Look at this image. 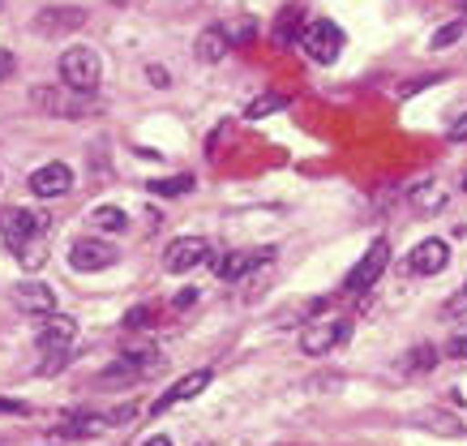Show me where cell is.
Segmentation results:
<instances>
[{
  "label": "cell",
  "mask_w": 467,
  "mask_h": 446,
  "mask_svg": "<svg viewBox=\"0 0 467 446\" xmlns=\"http://www.w3.org/2000/svg\"><path fill=\"white\" fill-rule=\"evenodd\" d=\"M103 78V60L95 47H65V57H60V82L73 90H86V95H95V87H99Z\"/></svg>",
  "instance_id": "cell-1"
},
{
  "label": "cell",
  "mask_w": 467,
  "mask_h": 446,
  "mask_svg": "<svg viewBox=\"0 0 467 446\" xmlns=\"http://www.w3.org/2000/svg\"><path fill=\"white\" fill-rule=\"evenodd\" d=\"M0 236L17 254L35 236H52V215H39V211H26V206H5L0 211Z\"/></svg>",
  "instance_id": "cell-2"
},
{
  "label": "cell",
  "mask_w": 467,
  "mask_h": 446,
  "mask_svg": "<svg viewBox=\"0 0 467 446\" xmlns=\"http://www.w3.org/2000/svg\"><path fill=\"white\" fill-rule=\"evenodd\" d=\"M300 47H305V57L313 65H335L343 52V30L330 17H317V22H309V26L300 30Z\"/></svg>",
  "instance_id": "cell-3"
},
{
  "label": "cell",
  "mask_w": 467,
  "mask_h": 446,
  "mask_svg": "<svg viewBox=\"0 0 467 446\" xmlns=\"http://www.w3.org/2000/svg\"><path fill=\"white\" fill-rule=\"evenodd\" d=\"M116 245H108V241H99V236H78L69 245V266L73 271H82V275H90V271H108V266H116Z\"/></svg>",
  "instance_id": "cell-4"
},
{
  "label": "cell",
  "mask_w": 467,
  "mask_h": 446,
  "mask_svg": "<svg viewBox=\"0 0 467 446\" xmlns=\"http://www.w3.org/2000/svg\"><path fill=\"white\" fill-rule=\"evenodd\" d=\"M348 335H352V327H348L343 317H335V322H309L305 335H300V352H305V357H330Z\"/></svg>",
  "instance_id": "cell-5"
},
{
  "label": "cell",
  "mask_w": 467,
  "mask_h": 446,
  "mask_svg": "<svg viewBox=\"0 0 467 446\" xmlns=\"http://www.w3.org/2000/svg\"><path fill=\"white\" fill-rule=\"evenodd\" d=\"M30 99L39 103V108H47L52 116H65V120H73V116H82V112H90L95 103H90V95L86 90H73V87H35V95Z\"/></svg>",
  "instance_id": "cell-6"
},
{
  "label": "cell",
  "mask_w": 467,
  "mask_h": 446,
  "mask_svg": "<svg viewBox=\"0 0 467 446\" xmlns=\"http://www.w3.org/2000/svg\"><path fill=\"white\" fill-rule=\"evenodd\" d=\"M386 262H390V241H373V245L365 249V258L356 262V271L348 275V292L352 296H360V292H368L378 279H382Z\"/></svg>",
  "instance_id": "cell-7"
},
{
  "label": "cell",
  "mask_w": 467,
  "mask_h": 446,
  "mask_svg": "<svg viewBox=\"0 0 467 446\" xmlns=\"http://www.w3.org/2000/svg\"><path fill=\"white\" fill-rule=\"evenodd\" d=\"M202 262H211V245L202 236H176L168 245V254H163V271L184 275V271H193V266H202Z\"/></svg>",
  "instance_id": "cell-8"
},
{
  "label": "cell",
  "mask_w": 467,
  "mask_h": 446,
  "mask_svg": "<svg viewBox=\"0 0 467 446\" xmlns=\"http://www.w3.org/2000/svg\"><path fill=\"white\" fill-rule=\"evenodd\" d=\"M163 365L168 360L159 357V352H129V357H120L103 374V382H142V378H155V374H163Z\"/></svg>",
  "instance_id": "cell-9"
},
{
  "label": "cell",
  "mask_w": 467,
  "mask_h": 446,
  "mask_svg": "<svg viewBox=\"0 0 467 446\" xmlns=\"http://www.w3.org/2000/svg\"><path fill=\"white\" fill-rule=\"evenodd\" d=\"M211 387V369H193V374H184L181 382L171 390H163L155 403H150V417H163V412H171V408H181V403H189V399H198L202 390Z\"/></svg>",
  "instance_id": "cell-10"
},
{
  "label": "cell",
  "mask_w": 467,
  "mask_h": 446,
  "mask_svg": "<svg viewBox=\"0 0 467 446\" xmlns=\"http://www.w3.org/2000/svg\"><path fill=\"white\" fill-rule=\"evenodd\" d=\"M73 339H78V322H73L69 314H43L39 331H35V344L43 347V352H52V347H69Z\"/></svg>",
  "instance_id": "cell-11"
},
{
  "label": "cell",
  "mask_w": 467,
  "mask_h": 446,
  "mask_svg": "<svg viewBox=\"0 0 467 446\" xmlns=\"http://www.w3.org/2000/svg\"><path fill=\"white\" fill-rule=\"evenodd\" d=\"M270 258V249H232V254H214L211 258V266H214V275L219 279H241V275H249L257 266V262H266Z\"/></svg>",
  "instance_id": "cell-12"
},
{
  "label": "cell",
  "mask_w": 467,
  "mask_h": 446,
  "mask_svg": "<svg viewBox=\"0 0 467 446\" xmlns=\"http://www.w3.org/2000/svg\"><path fill=\"white\" fill-rule=\"evenodd\" d=\"M69 189H73V172L65 163H43V168L30 172V193H39V198H60Z\"/></svg>",
  "instance_id": "cell-13"
},
{
  "label": "cell",
  "mask_w": 467,
  "mask_h": 446,
  "mask_svg": "<svg viewBox=\"0 0 467 446\" xmlns=\"http://www.w3.org/2000/svg\"><path fill=\"white\" fill-rule=\"evenodd\" d=\"M446 266H451V249L438 236H429V241H420V245L411 249V271L416 275H441Z\"/></svg>",
  "instance_id": "cell-14"
},
{
  "label": "cell",
  "mask_w": 467,
  "mask_h": 446,
  "mask_svg": "<svg viewBox=\"0 0 467 446\" xmlns=\"http://www.w3.org/2000/svg\"><path fill=\"white\" fill-rule=\"evenodd\" d=\"M14 305L22 314H52L57 309V292L47 288V284H17L14 288Z\"/></svg>",
  "instance_id": "cell-15"
},
{
  "label": "cell",
  "mask_w": 467,
  "mask_h": 446,
  "mask_svg": "<svg viewBox=\"0 0 467 446\" xmlns=\"http://www.w3.org/2000/svg\"><path fill=\"white\" fill-rule=\"evenodd\" d=\"M227 52H232V35H227V26H206L198 35V44H193V57H198L202 65H219Z\"/></svg>",
  "instance_id": "cell-16"
},
{
  "label": "cell",
  "mask_w": 467,
  "mask_h": 446,
  "mask_svg": "<svg viewBox=\"0 0 467 446\" xmlns=\"http://www.w3.org/2000/svg\"><path fill=\"white\" fill-rule=\"evenodd\" d=\"M112 430V417H95V412H86V417H69L60 430H52V438H95V433Z\"/></svg>",
  "instance_id": "cell-17"
},
{
  "label": "cell",
  "mask_w": 467,
  "mask_h": 446,
  "mask_svg": "<svg viewBox=\"0 0 467 446\" xmlns=\"http://www.w3.org/2000/svg\"><path fill=\"white\" fill-rule=\"evenodd\" d=\"M47 241H52V236H35V241H26V245L17 249V262H22V271H39L43 262H47Z\"/></svg>",
  "instance_id": "cell-18"
},
{
  "label": "cell",
  "mask_w": 467,
  "mask_h": 446,
  "mask_svg": "<svg viewBox=\"0 0 467 446\" xmlns=\"http://www.w3.org/2000/svg\"><path fill=\"white\" fill-rule=\"evenodd\" d=\"M90 223H95L99 232H125L129 228V219H125L120 206H99V211L90 215Z\"/></svg>",
  "instance_id": "cell-19"
},
{
  "label": "cell",
  "mask_w": 467,
  "mask_h": 446,
  "mask_svg": "<svg viewBox=\"0 0 467 446\" xmlns=\"http://www.w3.org/2000/svg\"><path fill=\"white\" fill-rule=\"evenodd\" d=\"M292 39H300V9H284L279 14V26H275V44L287 47Z\"/></svg>",
  "instance_id": "cell-20"
},
{
  "label": "cell",
  "mask_w": 467,
  "mask_h": 446,
  "mask_svg": "<svg viewBox=\"0 0 467 446\" xmlns=\"http://www.w3.org/2000/svg\"><path fill=\"white\" fill-rule=\"evenodd\" d=\"M420 425H429L433 433H446V438H463V420L459 417H446V412H425Z\"/></svg>",
  "instance_id": "cell-21"
},
{
  "label": "cell",
  "mask_w": 467,
  "mask_h": 446,
  "mask_svg": "<svg viewBox=\"0 0 467 446\" xmlns=\"http://www.w3.org/2000/svg\"><path fill=\"white\" fill-rule=\"evenodd\" d=\"M441 202H446V189H441L438 181H429V185H420L411 193V206H420V211H438Z\"/></svg>",
  "instance_id": "cell-22"
},
{
  "label": "cell",
  "mask_w": 467,
  "mask_h": 446,
  "mask_svg": "<svg viewBox=\"0 0 467 446\" xmlns=\"http://www.w3.org/2000/svg\"><path fill=\"white\" fill-rule=\"evenodd\" d=\"M193 189V176L181 172V176H168V181H150V193L159 198H176V193H189Z\"/></svg>",
  "instance_id": "cell-23"
},
{
  "label": "cell",
  "mask_w": 467,
  "mask_h": 446,
  "mask_svg": "<svg viewBox=\"0 0 467 446\" xmlns=\"http://www.w3.org/2000/svg\"><path fill=\"white\" fill-rule=\"evenodd\" d=\"M467 35V17H454V22H446V26L438 30V35H433V39H429V47H451V44H459V39H463Z\"/></svg>",
  "instance_id": "cell-24"
},
{
  "label": "cell",
  "mask_w": 467,
  "mask_h": 446,
  "mask_svg": "<svg viewBox=\"0 0 467 446\" xmlns=\"http://www.w3.org/2000/svg\"><path fill=\"white\" fill-rule=\"evenodd\" d=\"M78 22H86L78 9H57V14H43L39 17V30H65V26H78Z\"/></svg>",
  "instance_id": "cell-25"
},
{
  "label": "cell",
  "mask_w": 467,
  "mask_h": 446,
  "mask_svg": "<svg viewBox=\"0 0 467 446\" xmlns=\"http://www.w3.org/2000/svg\"><path fill=\"white\" fill-rule=\"evenodd\" d=\"M279 108H287V99H284V95H262V99H254V103H249V108H244V116H249V120H262V116L279 112Z\"/></svg>",
  "instance_id": "cell-26"
},
{
  "label": "cell",
  "mask_w": 467,
  "mask_h": 446,
  "mask_svg": "<svg viewBox=\"0 0 467 446\" xmlns=\"http://www.w3.org/2000/svg\"><path fill=\"white\" fill-rule=\"evenodd\" d=\"M433 365H438V347H411L408 352V360H403V369H411V374H416V369H433Z\"/></svg>",
  "instance_id": "cell-27"
},
{
  "label": "cell",
  "mask_w": 467,
  "mask_h": 446,
  "mask_svg": "<svg viewBox=\"0 0 467 446\" xmlns=\"http://www.w3.org/2000/svg\"><path fill=\"white\" fill-rule=\"evenodd\" d=\"M227 35H232V47H236V44H249L257 35V26L254 22H236V26H227Z\"/></svg>",
  "instance_id": "cell-28"
},
{
  "label": "cell",
  "mask_w": 467,
  "mask_h": 446,
  "mask_svg": "<svg viewBox=\"0 0 467 446\" xmlns=\"http://www.w3.org/2000/svg\"><path fill=\"white\" fill-rule=\"evenodd\" d=\"M14 69H17L14 52H5V47H0V82H5V78H14Z\"/></svg>",
  "instance_id": "cell-29"
},
{
  "label": "cell",
  "mask_w": 467,
  "mask_h": 446,
  "mask_svg": "<svg viewBox=\"0 0 467 446\" xmlns=\"http://www.w3.org/2000/svg\"><path fill=\"white\" fill-rule=\"evenodd\" d=\"M146 317H150V309H129L125 327H146Z\"/></svg>",
  "instance_id": "cell-30"
},
{
  "label": "cell",
  "mask_w": 467,
  "mask_h": 446,
  "mask_svg": "<svg viewBox=\"0 0 467 446\" xmlns=\"http://www.w3.org/2000/svg\"><path fill=\"white\" fill-rule=\"evenodd\" d=\"M451 357H467V331L451 339Z\"/></svg>",
  "instance_id": "cell-31"
},
{
  "label": "cell",
  "mask_w": 467,
  "mask_h": 446,
  "mask_svg": "<svg viewBox=\"0 0 467 446\" xmlns=\"http://www.w3.org/2000/svg\"><path fill=\"white\" fill-rule=\"evenodd\" d=\"M146 78H150V82H155V87H168V73L159 69V65H155V69H146Z\"/></svg>",
  "instance_id": "cell-32"
},
{
  "label": "cell",
  "mask_w": 467,
  "mask_h": 446,
  "mask_svg": "<svg viewBox=\"0 0 467 446\" xmlns=\"http://www.w3.org/2000/svg\"><path fill=\"white\" fill-rule=\"evenodd\" d=\"M451 138H467V112H463V120H454L451 125Z\"/></svg>",
  "instance_id": "cell-33"
},
{
  "label": "cell",
  "mask_w": 467,
  "mask_h": 446,
  "mask_svg": "<svg viewBox=\"0 0 467 446\" xmlns=\"http://www.w3.org/2000/svg\"><path fill=\"white\" fill-rule=\"evenodd\" d=\"M142 446H171V442H168V438H163V433H155V438H146Z\"/></svg>",
  "instance_id": "cell-34"
},
{
  "label": "cell",
  "mask_w": 467,
  "mask_h": 446,
  "mask_svg": "<svg viewBox=\"0 0 467 446\" xmlns=\"http://www.w3.org/2000/svg\"><path fill=\"white\" fill-rule=\"evenodd\" d=\"M198 446H214V442H198Z\"/></svg>",
  "instance_id": "cell-35"
},
{
  "label": "cell",
  "mask_w": 467,
  "mask_h": 446,
  "mask_svg": "<svg viewBox=\"0 0 467 446\" xmlns=\"http://www.w3.org/2000/svg\"><path fill=\"white\" fill-rule=\"evenodd\" d=\"M463 189H467V176H463Z\"/></svg>",
  "instance_id": "cell-36"
},
{
  "label": "cell",
  "mask_w": 467,
  "mask_h": 446,
  "mask_svg": "<svg viewBox=\"0 0 467 446\" xmlns=\"http://www.w3.org/2000/svg\"><path fill=\"white\" fill-rule=\"evenodd\" d=\"M0 5H5V0H0Z\"/></svg>",
  "instance_id": "cell-37"
}]
</instances>
